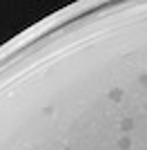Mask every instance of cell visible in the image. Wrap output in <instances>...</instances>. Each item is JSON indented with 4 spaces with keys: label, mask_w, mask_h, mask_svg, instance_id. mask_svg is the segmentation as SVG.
<instances>
[{
    "label": "cell",
    "mask_w": 147,
    "mask_h": 150,
    "mask_svg": "<svg viewBox=\"0 0 147 150\" xmlns=\"http://www.w3.org/2000/svg\"><path fill=\"white\" fill-rule=\"evenodd\" d=\"M138 81H141V85H145V88H147V74H141V79H138Z\"/></svg>",
    "instance_id": "4"
},
{
    "label": "cell",
    "mask_w": 147,
    "mask_h": 150,
    "mask_svg": "<svg viewBox=\"0 0 147 150\" xmlns=\"http://www.w3.org/2000/svg\"><path fill=\"white\" fill-rule=\"evenodd\" d=\"M118 148H120V150H129V148H132V139H129V137H123L120 141H118Z\"/></svg>",
    "instance_id": "3"
},
{
    "label": "cell",
    "mask_w": 147,
    "mask_h": 150,
    "mask_svg": "<svg viewBox=\"0 0 147 150\" xmlns=\"http://www.w3.org/2000/svg\"><path fill=\"white\" fill-rule=\"evenodd\" d=\"M65 150H69V148H65Z\"/></svg>",
    "instance_id": "5"
},
{
    "label": "cell",
    "mask_w": 147,
    "mask_h": 150,
    "mask_svg": "<svg viewBox=\"0 0 147 150\" xmlns=\"http://www.w3.org/2000/svg\"><path fill=\"white\" fill-rule=\"evenodd\" d=\"M123 94H125V92H123L120 88H114V90H109V99L118 103V101H123Z\"/></svg>",
    "instance_id": "1"
},
{
    "label": "cell",
    "mask_w": 147,
    "mask_h": 150,
    "mask_svg": "<svg viewBox=\"0 0 147 150\" xmlns=\"http://www.w3.org/2000/svg\"><path fill=\"white\" fill-rule=\"evenodd\" d=\"M132 128H134V119H123L120 121V130L123 132H129Z\"/></svg>",
    "instance_id": "2"
}]
</instances>
